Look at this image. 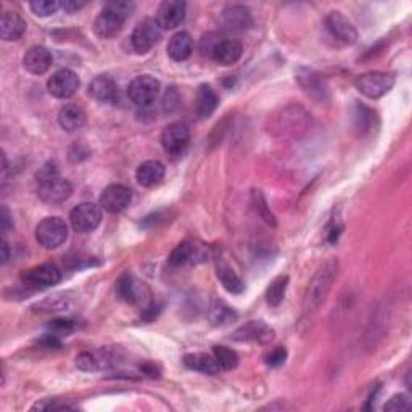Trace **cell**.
Masks as SVG:
<instances>
[{"mask_svg": "<svg viewBox=\"0 0 412 412\" xmlns=\"http://www.w3.org/2000/svg\"><path fill=\"white\" fill-rule=\"evenodd\" d=\"M254 201H257V211L259 213V216L263 218L268 224L276 225V218L272 216V213H269L268 205H266V200L263 199V195H261L259 192L254 194Z\"/></svg>", "mask_w": 412, "mask_h": 412, "instance_id": "ee69618b", "label": "cell"}, {"mask_svg": "<svg viewBox=\"0 0 412 412\" xmlns=\"http://www.w3.org/2000/svg\"><path fill=\"white\" fill-rule=\"evenodd\" d=\"M276 332L263 321H249L243 324L232 334V340L235 341H252L258 345H269L274 340Z\"/></svg>", "mask_w": 412, "mask_h": 412, "instance_id": "9a60e30c", "label": "cell"}, {"mask_svg": "<svg viewBox=\"0 0 412 412\" xmlns=\"http://www.w3.org/2000/svg\"><path fill=\"white\" fill-rule=\"evenodd\" d=\"M208 257V248L203 245H196L192 242H182L181 245H177L172 249L170 263L174 268H181L185 264H199L201 261H205Z\"/></svg>", "mask_w": 412, "mask_h": 412, "instance_id": "ac0fdd59", "label": "cell"}, {"mask_svg": "<svg viewBox=\"0 0 412 412\" xmlns=\"http://www.w3.org/2000/svg\"><path fill=\"white\" fill-rule=\"evenodd\" d=\"M26 31V23L15 11H4L0 20V37L2 40H18Z\"/></svg>", "mask_w": 412, "mask_h": 412, "instance_id": "d4e9b609", "label": "cell"}, {"mask_svg": "<svg viewBox=\"0 0 412 412\" xmlns=\"http://www.w3.org/2000/svg\"><path fill=\"white\" fill-rule=\"evenodd\" d=\"M311 114L300 105H287L269 116L268 131L272 136L283 139H298L311 129Z\"/></svg>", "mask_w": 412, "mask_h": 412, "instance_id": "6da1fadb", "label": "cell"}, {"mask_svg": "<svg viewBox=\"0 0 412 412\" xmlns=\"http://www.w3.org/2000/svg\"><path fill=\"white\" fill-rule=\"evenodd\" d=\"M89 95L100 103H113L118 97V86L108 74H98L90 81Z\"/></svg>", "mask_w": 412, "mask_h": 412, "instance_id": "44dd1931", "label": "cell"}, {"mask_svg": "<svg viewBox=\"0 0 412 412\" xmlns=\"http://www.w3.org/2000/svg\"><path fill=\"white\" fill-rule=\"evenodd\" d=\"M29 8L36 16L47 18V16L57 13L58 8H61V2H57V0H36V2L29 4Z\"/></svg>", "mask_w": 412, "mask_h": 412, "instance_id": "e575fe53", "label": "cell"}, {"mask_svg": "<svg viewBox=\"0 0 412 412\" xmlns=\"http://www.w3.org/2000/svg\"><path fill=\"white\" fill-rule=\"evenodd\" d=\"M237 319V312L232 310V307L225 303L223 300L214 298L210 305V310H208V321L211 322V326L214 327H223L229 326Z\"/></svg>", "mask_w": 412, "mask_h": 412, "instance_id": "83f0119b", "label": "cell"}, {"mask_svg": "<svg viewBox=\"0 0 412 412\" xmlns=\"http://www.w3.org/2000/svg\"><path fill=\"white\" fill-rule=\"evenodd\" d=\"M33 411H71L76 409V406L69 404L66 401H60V399H44L37 404H34Z\"/></svg>", "mask_w": 412, "mask_h": 412, "instance_id": "74e56055", "label": "cell"}, {"mask_svg": "<svg viewBox=\"0 0 412 412\" xmlns=\"http://www.w3.org/2000/svg\"><path fill=\"white\" fill-rule=\"evenodd\" d=\"M372 116L374 114H372V112H370V110H367L363 105H358L356 114H355V121H356L355 127H356V129H359L361 132L369 131L370 123H372Z\"/></svg>", "mask_w": 412, "mask_h": 412, "instance_id": "f35d334b", "label": "cell"}, {"mask_svg": "<svg viewBox=\"0 0 412 412\" xmlns=\"http://www.w3.org/2000/svg\"><path fill=\"white\" fill-rule=\"evenodd\" d=\"M184 364L187 365L189 369L196 370V372H201V374H208V375L218 374L220 369L214 356L205 355V353H190V355H185Z\"/></svg>", "mask_w": 412, "mask_h": 412, "instance_id": "f546056e", "label": "cell"}, {"mask_svg": "<svg viewBox=\"0 0 412 412\" xmlns=\"http://www.w3.org/2000/svg\"><path fill=\"white\" fill-rule=\"evenodd\" d=\"M356 89L367 98H380L387 95L393 89L394 76L392 73L384 71H369L359 74L355 81Z\"/></svg>", "mask_w": 412, "mask_h": 412, "instance_id": "277c9868", "label": "cell"}, {"mask_svg": "<svg viewBox=\"0 0 412 412\" xmlns=\"http://www.w3.org/2000/svg\"><path fill=\"white\" fill-rule=\"evenodd\" d=\"M69 306H71V300L65 295H54V297H47L42 301H39L33 306V310L36 312H44V314H49V312H58V311H68Z\"/></svg>", "mask_w": 412, "mask_h": 412, "instance_id": "1f68e13d", "label": "cell"}, {"mask_svg": "<svg viewBox=\"0 0 412 412\" xmlns=\"http://www.w3.org/2000/svg\"><path fill=\"white\" fill-rule=\"evenodd\" d=\"M20 278L23 286L29 288H49L61 281V272L55 264L45 263L25 271Z\"/></svg>", "mask_w": 412, "mask_h": 412, "instance_id": "30bf717a", "label": "cell"}, {"mask_svg": "<svg viewBox=\"0 0 412 412\" xmlns=\"http://www.w3.org/2000/svg\"><path fill=\"white\" fill-rule=\"evenodd\" d=\"M57 176H60L58 174V167L54 163V161H49V163H45L36 174V179H37V184L39 182H44V181H49V179H54Z\"/></svg>", "mask_w": 412, "mask_h": 412, "instance_id": "f6af8a7d", "label": "cell"}, {"mask_svg": "<svg viewBox=\"0 0 412 412\" xmlns=\"http://www.w3.org/2000/svg\"><path fill=\"white\" fill-rule=\"evenodd\" d=\"M336 274H339V261L336 259L326 261V263L317 269L310 283V287H307L305 297L303 305L305 314H312V312H316L319 307H321V305L326 301L329 292L332 290Z\"/></svg>", "mask_w": 412, "mask_h": 412, "instance_id": "7a4b0ae2", "label": "cell"}, {"mask_svg": "<svg viewBox=\"0 0 412 412\" xmlns=\"http://www.w3.org/2000/svg\"><path fill=\"white\" fill-rule=\"evenodd\" d=\"M79 78L78 74L71 71V69L63 68L47 81V90L52 97L60 98V100H66L76 94L79 89Z\"/></svg>", "mask_w": 412, "mask_h": 412, "instance_id": "8fae6325", "label": "cell"}, {"mask_svg": "<svg viewBox=\"0 0 412 412\" xmlns=\"http://www.w3.org/2000/svg\"><path fill=\"white\" fill-rule=\"evenodd\" d=\"M297 83L301 90L316 103H327L330 100V87L327 81L314 69L300 68L297 71Z\"/></svg>", "mask_w": 412, "mask_h": 412, "instance_id": "8992f818", "label": "cell"}, {"mask_svg": "<svg viewBox=\"0 0 412 412\" xmlns=\"http://www.w3.org/2000/svg\"><path fill=\"white\" fill-rule=\"evenodd\" d=\"M213 356L216 359V363L220 369L224 370H232L239 365V355L234 350H230L228 346H220L216 345L213 346Z\"/></svg>", "mask_w": 412, "mask_h": 412, "instance_id": "836d02e7", "label": "cell"}, {"mask_svg": "<svg viewBox=\"0 0 412 412\" xmlns=\"http://www.w3.org/2000/svg\"><path fill=\"white\" fill-rule=\"evenodd\" d=\"M76 365L81 370L90 372V370H97L98 367H100V359L94 355H90V353H81V355L76 358Z\"/></svg>", "mask_w": 412, "mask_h": 412, "instance_id": "60d3db41", "label": "cell"}, {"mask_svg": "<svg viewBox=\"0 0 412 412\" xmlns=\"http://www.w3.org/2000/svg\"><path fill=\"white\" fill-rule=\"evenodd\" d=\"M220 40H223V37H220L218 33H206V34H203L201 39H200V44H199L200 54L203 57L213 58L214 52H216L218 45L220 44Z\"/></svg>", "mask_w": 412, "mask_h": 412, "instance_id": "d590c367", "label": "cell"}, {"mask_svg": "<svg viewBox=\"0 0 412 412\" xmlns=\"http://www.w3.org/2000/svg\"><path fill=\"white\" fill-rule=\"evenodd\" d=\"M84 123H86L84 110L78 105H73V103L65 105L60 110V113H58V124H60L61 129H65L68 132L81 129Z\"/></svg>", "mask_w": 412, "mask_h": 412, "instance_id": "4316f807", "label": "cell"}, {"mask_svg": "<svg viewBox=\"0 0 412 412\" xmlns=\"http://www.w3.org/2000/svg\"><path fill=\"white\" fill-rule=\"evenodd\" d=\"M49 330L50 334H54L57 336H63V335H69L71 332L76 330V324L71 319H55L49 324Z\"/></svg>", "mask_w": 412, "mask_h": 412, "instance_id": "8d00e7d4", "label": "cell"}, {"mask_svg": "<svg viewBox=\"0 0 412 412\" xmlns=\"http://www.w3.org/2000/svg\"><path fill=\"white\" fill-rule=\"evenodd\" d=\"M136 5L132 2H110L107 4L100 15L95 18L94 31L98 37L112 39L116 37L124 28L126 20L129 18Z\"/></svg>", "mask_w": 412, "mask_h": 412, "instance_id": "3957f363", "label": "cell"}, {"mask_svg": "<svg viewBox=\"0 0 412 412\" xmlns=\"http://www.w3.org/2000/svg\"><path fill=\"white\" fill-rule=\"evenodd\" d=\"M0 225H2V232L5 234L11 228V216L7 210V206L2 208V216H0Z\"/></svg>", "mask_w": 412, "mask_h": 412, "instance_id": "7dc6e473", "label": "cell"}, {"mask_svg": "<svg viewBox=\"0 0 412 412\" xmlns=\"http://www.w3.org/2000/svg\"><path fill=\"white\" fill-rule=\"evenodd\" d=\"M287 359V350L283 346H277L272 350L268 356H266V364L271 365V367H278L286 363Z\"/></svg>", "mask_w": 412, "mask_h": 412, "instance_id": "b9f144b4", "label": "cell"}, {"mask_svg": "<svg viewBox=\"0 0 412 412\" xmlns=\"http://www.w3.org/2000/svg\"><path fill=\"white\" fill-rule=\"evenodd\" d=\"M160 92V81L150 76V74H142V76L134 78L127 86V97L131 98L132 103L137 107H148L150 103L155 102Z\"/></svg>", "mask_w": 412, "mask_h": 412, "instance_id": "52a82bcc", "label": "cell"}, {"mask_svg": "<svg viewBox=\"0 0 412 412\" xmlns=\"http://www.w3.org/2000/svg\"><path fill=\"white\" fill-rule=\"evenodd\" d=\"M68 239V225L61 218L52 216L40 220L36 228V240L47 249L61 247Z\"/></svg>", "mask_w": 412, "mask_h": 412, "instance_id": "5b68a950", "label": "cell"}, {"mask_svg": "<svg viewBox=\"0 0 412 412\" xmlns=\"http://www.w3.org/2000/svg\"><path fill=\"white\" fill-rule=\"evenodd\" d=\"M326 29L330 37L341 45H353L358 39L356 28L340 11H330L326 18Z\"/></svg>", "mask_w": 412, "mask_h": 412, "instance_id": "5bb4252c", "label": "cell"}, {"mask_svg": "<svg viewBox=\"0 0 412 412\" xmlns=\"http://www.w3.org/2000/svg\"><path fill=\"white\" fill-rule=\"evenodd\" d=\"M411 408H412V403L406 394H394V396H392L390 401L384 406L385 411H399V412L411 411Z\"/></svg>", "mask_w": 412, "mask_h": 412, "instance_id": "ab89813d", "label": "cell"}, {"mask_svg": "<svg viewBox=\"0 0 412 412\" xmlns=\"http://www.w3.org/2000/svg\"><path fill=\"white\" fill-rule=\"evenodd\" d=\"M132 201V190L123 184H113L103 190L100 195V206L103 210L118 214L124 211Z\"/></svg>", "mask_w": 412, "mask_h": 412, "instance_id": "2e32d148", "label": "cell"}, {"mask_svg": "<svg viewBox=\"0 0 412 412\" xmlns=\"http://www.w3.org/2000/svg\"><path fill=\"white\" fill-rule=\"evenodd\" d=\"M10 259V249L7 240H2V264H7V261Z\"/></svg>", "mask_w": 412, "mask_h": 412, "instance_id": "c3c4849f", "label": "cell"}, {"mask_svg": "<svg viewBox=\"0 0 412 412\" xmlns=\"http://www.w3.org/2000/svg\"><path fill=\"white\" fill-rule=\"evenodd\" d=\"M69 223L79 234H90L102 223V210L95 203L84 201L69 213Z\"/></svg>", "mask_w": 412, "mask_h": 412, "instance_id": "ba28073f", "label": "cell"}, {"mask_svg": "<svg viewBox=\"0 0 412 412\" xmlns=\"http://www.w3.org/2000/svg\"><path fill=\"white\" fill-rule=\"evenodd\" d=\"M216 274H218V278L220 281V283H223V287L228 290L229 293L240 295L243 290H245V286H243L242 278L235 274L234 269H232L230 266L219 263Z\"/></svg>", "mask_w": 412, "mask_h": 412, "instance_id": "4dcf8cb0", "label": "cell"}, {"mask_svg": "<svg viewBox=\"0 0 412 412\" xmlns=\"http://www.w3.org/2000/svg\"><path fill=\"white\" fill-rule=\"evenodd\" d=\"M194 52V40L189 33L181 31L176 33L167 44V54L174 61H184L192 55Z\"/></svg>", "mask_w": 412, "mask_h": 412, "instance_id": "484cf974", "label": "cell"}, {"mask_svg": "<svg viewBox=\"0 0 412 412\" xmlns=\"http://www.w3.org/2000/svg\"><path fill=\"white\" fill-rule=\"evenodd\" d=\"M190 142V131L184 123L170 124L161 134V145L165 152L171 156H181L185 153Z\"/></svg>", "mask_w": 412, "mask_h": 412, "instance_id": "7c38bea8", "label": "cell"}, {"mask_svg": "<svg viewBox=\"0 0 412 412\" xmlns=\"http://www.w3.org/2000/svg\"><path fill=\"white\" fill-rule=\"evenodd\" d=\"M242 45L237 40H220L216 52H214L213 60L223 66H230L240 60L242 57Z\"/></svg>", "mask_w": 412, "mask_h": 412, "instance_id": "f1b7e54d", "label": "cell"}, {"mask_svg": "<svg viewBox=\"0 0 412 412\" xmlns=\"http://www.w3.org/2000/svg\"><path fill=\"white\" fill-rule=\"evenodd\" d=\"M142 370H143V372L147 374V375H150V377H158V370H156V369L153 367V365H148V364H147V365H143Z\"/></svg>", "mask_w": 412, "mask_h": 412, "instance_id": "681fc988", "label": "cell"}, {"mask_svg": "<svg viewBox=\"0 0 412 412\" xmlns=\"http://www.w3.org/2000/svg\"><path fill=\"white\" fill-rule=\"evenodd\" d=\"M165 177V166L158 160H148L137 167L136 179L142 187H155Z\"/></svg>", "mask_w": 412, "mask_h": 412, "instance_id": "603a6c76", "label": "cell"}, {"mask_svg": "<svg viewBox=\"0 0 412 412\" xmlns=\"http://www.w3.org/2000/svg\"><path fill=\"white\" fill-rule=\"evenodd\" d=\"M23 65L31 74H40L47 73L49 68L52 65V54L50 52L42 47V45H33L26 50L25 57H23Z\"/></svg>", "mask_w": 412, "mask_h": 412, "instance_id": "ffe728a7", "label": "cell"}, {"mask_svg": "<svg viewBox=\"0 0 412 412\" xmlns=\"http://www.w3.org/2000/svg\"><path fill=\"white\" fill-rule=\"evenodd\" d=\"M223 26L232 33H243L253 26L252 11L245 5H228L220 15Z\"/></svg>", "mask_w": 412, "mask_h": 412, "instance_id": "e0dca14e", "label": "cell"}, {"mask_svg": "<svg viewBox=\"0 0 412 412\" xmlns=\"http://www.w3.org/2000/svg\"><path fill=\"white\" fill-rule=\"evenodd\" d=\"M161 26L155 18H145L134 28L131 36V44L137 54H147L161 39Z\"/></svg>", "mask_w": 412, "mask_h": 412, "instance_id": "9c48e42d", "label": "cell"}, {"mask_svg": "<svg viewBox=\"0 0 412 412\" xmlns=\"http://www.w3.org/2000/svg\"><path fill=\"white\" fill-rule=\"evenodd\" d=\"M341 232H343V223L339 218H334L330 220L327 229H326V239L329 243H335L339 240V237L341 235Z\"/></svg>", "mask_w": 412, "mask_h": 412, "instance_id": "7bdbcfd3", "label": "cell"}, {"mask_svg": "<svg viewBox=\"0 0 412 412\" xmlns=\"http://www.w3.org/2000/svg\"><path fill=\"white\" fill-rule=\"evenodd\" d=\"M219 103V97L211 86L201 84L196 90V100H195V108H196V116L200 119H206L216 112Z\"/></svg>", "mask_w": 412, "mask_h": 412, "instance_id": "cb8c5ba5", "label": "cell"}, {"mask_svg": "<svg viewBox=\"0 0 412 412\" xmlns=\"http://www.w3.org/2000/svg\"><path fill=\"white\" fill-rule=\"evenodd\" d=\"M143 283L139 282L129 272L121 276L116 282V297L131 305H136L143 298Z\"/></svg>", "mask_w": 412, "mask_h": 412, "instance_id": "7402d4cb", "label": "cell"}, {"mask_svg": "<svg viewBox=\"0 0 412 412\" xmlns=\"http://www.w3.org/2000/svg\"><path fill=\"white\" fill-rule=\"evenodd\" d=\"M86 5V2H74V0H65V2H61V8L66 11V13L73 15L79 11Z\"/></svg>", "mask_w": 412, "mask_h": 412, "instance_id": "bcb514c9", "label": "cell"}, {"mask_svg": "<svg viewBox=\"0 0 412 412\" xmlns=\"http://www.w3.org/2000/svg\"><path fill=\"white\" fill-rule=\"evenodd\" d=\"M288 276H278L271 282V286L266 290V301H268L269 306H278L282 303L288 287Z\"/></svg>", "mask_w": 412, "mask_h": 412, "instance_id": "d6a6232c", "label": "cell"}, {"mask_svg": "<svg viewBox=\"0 0 412 412\" xmlns=\"http://www.w3.org/2000/svg\"><path fill=\"white\" fill-rule=\"evenodd\" d=\"M185 2L181 0H165L160 5L158 15H156V21L161 26V29H174L177 28L185 18Z\"/></svg>", "mask_w": 412, "mask_h": 412, "instance_id": "d6986e66", "label": "cell"}, {"mask_svg": "<svg viewBox=\"0 0 412 412\" xmlns=\"http://www.w3.org/2000/svg\"><path fill=\"white\" fill-rule=\"evenodd\" d=\"M71 194V184H69L68 179H63L60 176L37 184V196L44 203H49V205H60V203L66 201Z\"/></svg>", "mask_w": 412, "mask_h": 412, "instance_id": "4fadbf2b", "label": "cell"}]
</instances>
